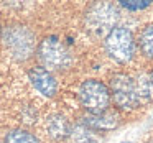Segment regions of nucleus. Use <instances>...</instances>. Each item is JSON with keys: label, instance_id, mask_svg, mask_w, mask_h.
I'll use <instances>...</instances> for the list:
<instances>
[{"label": "nucleus", "instance_id": "0eeeda50", "mask_svg": "<svg viewBox=\"0 0 153 143\" xmlns=\"http://www.w3.org/2000/svg\"><path fill=\"white\" fill-rule=\"evenodd\" d=\"M28 79L31 86L45 97H54L58 92V81L53 73L45 69L43 66H35L28 71Z\"/></svg>", "mask_w": 153, "mask_h": 143}, {"label": "nucleus", "instance_id": "39448f33", "mask_svg": "<svg viewBox=\"0 0 153 143\" xmlns=\"http://www.w3.org/2000/svg\"><path fill=\"white\" fill-rule=\"evenodd\" d=\"M105 53L112 61L119 64H127L135 56V38L133 33L125 27H115L104 38Z\"/></svg>", "mask_w": 153, "mask_h": 143}, {"label": "nucleus", "instance_id": "dca6fc26", "mask_svg": "<svg viewBox=\"0 0 153 143\" xmlns=\"http://www.w3.org/2000/svg\"><path fill=\"white\" fill-rule=\"evenodd\" d=\"M148 143H153V138H152V140H150V142H148Z\"/></svg>", "mask_w": 153, "mask_h": 143}, {"label": "nucleus", "instance_id": "4468645a", "mask_svg": "<svg viewBox=\"0 0 153 143\" xmlns=\"http://www.w3.org/2000/svg\"><path fill=\"white\" fill-rule=\"evenodd\" d=\"M148 76H150V79H152V82H153V71H152V73L148 74Z\"/></svg>", "mask_w": 153, "mask_h": 143}, {"label": "nucleus", "instance_id": "ddd939ff", "mask_svg": "<svg viewBox=\"0 0 153 143\" xmlns=\"http://www.w3.org/2000/svg\"><path fill=\"white\" fill-rule=\"evenodd\" d=\"M150 5H152L150 0H122L120 2V7L125 8V10H130V12L143 10V8H148Z\"/></svg>", "mask_w": 153, "mask_h": 143}, {"label": "nucleus", "instance_id": "f8f14e48", "mask_svg": "<svg viewBox=\"0 0 153 143\" xmlns=\"http://www.w3.org/2000/svg\"><path fill=\"white\" fill-rule=\"evenodd\" d=\"M138 44L142 53L148 59H153V25H148V27L143 28L142 35L138 38Z\"/></svg>", "mask_w": 153, "mask_h": 143}, {"label": "nucleus", "instance_id": "9b49d317", "mask_svg": "<svg viewBox=\"0 0 153 143\" xmlns=\"http://www.w3.org/2000/svg\"><path fill=\"white\" fill-rule=\"evenodd\" d=\"M5 143H41L36 135L23 128H13L5 135Z\"/></svg>", "mask_w": 153, "mask_h": 143}, {"label": "nucleus", "instance_id": "6e6552de", "mask_svg": "<svg viewBox=\"0 0 153 143\" xmlns=\"http://www.w3.org/2000/svg\"><path fill=\"white\" fill-rule=\"evenodd\" d=\"M120 122H122V119H120L117 110H105V112L96 113V115L87 113L81 123L97 133V132H107V130L117 128L120 125Z\"/></svg>", "mask_w": 153, "mask_h": 143}, {"label": "nucleus", "instance_id": "f3484780", "mask_svg": "<svg viewBox=\"0 0 153 143\" xmlns=\"http://www.w3.org/2000/svg\"><path fill=\"white\" fill-rule=\"evenodd\" d=\"M0 143H4V142H0Z\"/></svg>", "mask_w": 153, "mask_h": 143}, {"label": "nucleus", "instance_id": "2eb2a0df", "mask_svg": "<svg viewBox=\"0 0 153 143\" xmlns=\"http://www.w3.org/2000/svg\"><path fill=\"white\" fill-rule=\"evenodd\" d=\"M120 143H132V142H120Z\"/></svg>", "mask_w": 153, "mask_h": 143}, {"label": "nucleus", "instance_id": "1a4fd4ad", "mask_svg": "<svg viewBox=\"0 0 153 143\" xmlns=\"http://www.w3.org/2000/svg\"><path fill=\"white\" fill-rule=\"evenodd\" d=\"M71 130V123L61 113H53L46 119V132L53 140H66Z\"/></svg>", "mask_w": 153, "mask_h": 143}, {"label": "nucleus", "instance_id": "f257e3e1", "mask_svg": "<svg viewBox=\"0 0 153 143\" xmlns=\"http://www.w3.org/2000/svg\"><path fill=\"white\" fill-rule=\"evenodd\" d=\"M109 90L110 100L122 110H135L153 102V82L148 74H114Z\"/></svg>", "mask_w": 153, "mask_h": 143}, {"label": "nucleus", "instance_id": "f03ea898", "mask_svg": "<svg viewBox=\"0 0 153 143\" xmlns=\"http://www.w3.org/2000/svg\"><path fill=\"white\" fill-rule=\"evenodd\" d=\"M2 43L13 59L27 61L35 53L36 36L27 25L12 23L2 30Z\"/></svg>", "mask_w": 153, "mask_h": 143}, {"label": "nucleus", "instance_id": "20e7f679", "mask_svg": "<svg viewBox=\"0 0 153 143\" xmlns=\"http://www.w3.org/2000/svg\"><path fill=\"white\" fill-rule=\"evenodd\" d=\"M120 18V12L114 4L109 2H96L86 10L84 20L89 31H92L96 36H104L110 30L117 27V21Z\"/></svg>", "mask_w": 153, "mask_h": 143}, {"label": "nucleus", "instance_id": "423d86ee", "mask_svg": "<svg viewBox=\"0 0 153 143\" xmlns=\"http://www.w3.org/2000/svg\"><path fill=\"white\" fill-rule=\"evenodd\" d=\"M79 102L91 115L102 113L109 110L110 105V90L109 86L99 79H86L79 86Z\"/></svg>", "mask_w": 153, "mask_h": 143}, {"label": "nucleus", "instance_id": "7ed1b4c3", "mask_svg": "<svg viewBox=\"0 0 153 143\" xmlns=\"http://www.w3.org/2000/svg\"><path fill=\"white\" fill-rule=\"evenodd\" d=\"M36 56L41 66L48 71H66L73 66L74 58L66 44L58 36H46L38 43Z\"/></svg>", "mask_w": 153, "mask_h": 143}, {"label": "nucleus", "instance_id": "9d476101", "mask_svg": "<svg viewBox=\"0 0 153 143\" xmlns=\"http://www.w3.org/2000/svg\"><path fill=\"white\" fill-rule=\"evenodd\" d=\"M66 140L69 143H99V136L96 135V132L89 130L82 123L71 125L69 135H68Z\"/></svg>", "mask_w": 153, "mask_h": 143}]
</instances>
